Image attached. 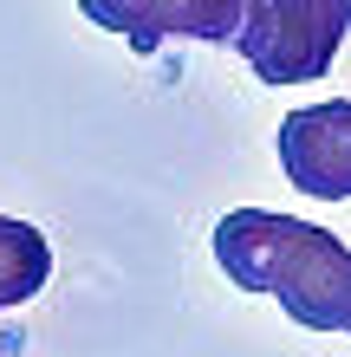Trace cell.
<instances>
[{
	"label": "cell",
	"instance_id": "1",
	"mask_svg": "<svg viewBox=\"0 0 351 357\" xmlns=\"http://www.w3.org/2000/svg\"><path fill=\"white\" fill-rule=\"evenodd\" d=\"M215 260L241 292H274L306 331H351V247L274 208H234L215 227Z\"/></svg>",
	"mask_w": 351,
	"mask_h": 357
},
{
	"label": "cell",
	"instance_id": "3",
	"mask_svg": "<svg viewBox=\"0 0 351 357\" xmlns=\"http://www.w3.org/2000/svg\"><path fill=\"white\" fill-rule=\"evenodd\" d=\"M280 169L319 202H351V98L306 104L280 123Z\"/></svg>",
	"mask_w": 351,
	"mask_h": 357
},
{
	"label": "cell",
	"instance_id": "2",
	"mask_svg": "<svg viewBox=\"0 0 351 357\" xmlns=\"http://www.w3.org/2000/svg\"><path fill=\"white\" fill-rule=\"evenodd\" d=\"M345 20L325 0H247L234 52L260 72V85H313L332 72Z\"/></svg>",
	"mask_w": 351,
	"mask_h": 357
},
{
	"label": "cell",
	"instance_id": "5",
	"mask_svg": "<svg viewBox=\"0 0 351 357\" xmlns=\"http://www.w3.org/2000/svg\"><path fill=\"white\" fill-rule=\"evenodd\" d=\"M46 280H52V241L33 221L0 215V312H13L33 292H46Z\"/></svg>",
	"mask_w": 351,
	"mask_h": 357
},
{
	"label": "cell",
	"instance_id": "6",
	"mask_svg": "<svg viewBox=\"0 0 351 357\" xmlns=\"http://www.w3.org/2000/svg\"><path fill=\"white\" fill-rule=\"evenodd\" d=\"M78 7H85L91 26H105V33H130V20H137L143 0H78Z\"/></svg>",
	"mask_w": 351,
	"mask_h": 357
},
{
	"label": "cell",
	"instance_id": "7",
	"mask_svg": "<svg viewBox=\"0 0 351 357\" xmlns=\"http://www.w3.org/2000/svg\"><path fill=\"white\" fill-rule=\"evenodd\" d=\"M325 7H332V13L345 20V26H351V0H325Z\"/></svg>",
	"mask_w": 351,
	"mask_h": 357
},
{
	"label": "cell",
	"instance_id": "4",
	"mask_svg": "<svg viewBox=\"0 0 351 357\" xmlns=\"http://www.w3.org/2000/svg\"><path fill=\"white\" fill-rule=\"evenodd\" d=\"M247 0H143L130 20V46L156 52L163 39H202V46H234Z\"/></svg>",
	"mask_w": 351,
	"mask_h": 357
}]
</instances>
